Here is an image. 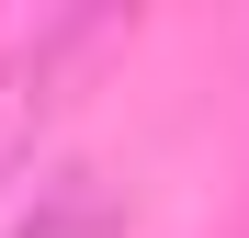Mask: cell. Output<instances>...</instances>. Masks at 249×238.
<instances>
[{"label": "cell", "instance_id": "cell-1", "mask_svg": "<svg viewBox=\"0 0 249 238\" xmlns=\"http://www.w3.org/2000/svg\"><path fill=\"white\" fill-rule=\"evenodd\" d=\"M113 46H124V12H113V0H79V12H46L12 57H0V182L34 159V136H46L57 102L79 91V68L113 57Z\"/></svg>", "mask_w": 249, "mask_h": 238}, {"label": "cell", "instance_id": "cell-2", "mask_svg": "<svg viewBox=\"0 0 249 238\" xmlns=\"http://www.w3.org/2000/svg\"><path fill=\"white\" fill-rule=\"evenodd\" d=\"M12 238H124V216H113V193H102L91 170H57V182L12 216Z\"/></svg>", "mask_w": 249, "mask_h": 238}]
</instances>
